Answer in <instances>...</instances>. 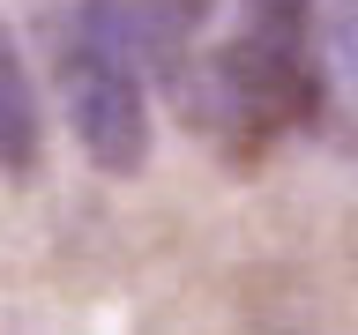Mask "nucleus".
<instances>
[{"label":"nucleus","instance_id":"20e7f679","mask_svg":"<svg viewBox=\"0 0 358 335\" xmlns=\"http://www.w3.org/2000/svg\"><path fill=\"white\" fill-rule=\"evenodd\" d=\"M209 8H217V0H142V8H134V30H142V45H172L179 30H194Z\"/></svg>","mask_w":358,"mask_h":335},{"label":"nucleus","instance_id":"7ed1b4c3","mask_svg":"<svg viewBox=\"0 0 358 335\" xmlns=\"http://www.w3.org/2000/svg\"><path fill=\"white\" fill-rule=\"evenodd\" d=\"M313 8L321 0H246V30L268 45H313Z\"/></svg>","mask_w":358,"mask_h":335},{"label":"nucleus","instance_id":"f257e3e1","mask_svg":"<svg viewBox=\"0 0 358 335\" xmlns=\"http://www.w3.org/2000/svg\"><path fill=\"white\" fill-rule=\"evenodd\" d=\"M67 112L97 172L127 179L150 156V97H142V30L127 0H83L67 38Z\"/></svg>","mask_w":358,"mask_h":335},{"label":"nucleus","instance_id":"f03ea898","mask_svg":"<svg viewBox=\"0 0 358 335\" xmlns=\"http://www.w3.org/2000/svg\"><path fill=\"white\" fill-rule=\"evenodd\" d=\"M38 149H45L38 89H30V67H22L15 30L0 22V172H8V179H30V172H38Z\"/></svg>","mask_w":358,"mask_h":335}]
</instances>
